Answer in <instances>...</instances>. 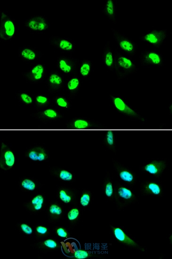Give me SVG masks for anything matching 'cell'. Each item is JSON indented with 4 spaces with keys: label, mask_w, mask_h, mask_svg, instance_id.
<instances>
[{
    "label": "cell",
    "mask_w": 172,
    "mask_h": 259,
    "mask_svg": "<svg viewBox=\"0 0 172 259\" xmlns=\"http://www.w3.org/2000/svg\"><path fill=\"white\" fill-rule=\"evenodd\" d=\"M15 156L11 151L7 148L4 144L2 145L0 166L2 169L8 170L11 168L15 163Z\"/></svg>",
    "instance_id": "6da1fadb"
},
{
    "label": "cell",
    "mask_w": 172,
    "mask_h": 259,
    "mask_svg": "<svg viewBox=\"0 0 172 259\" xmlns=\"http://www.w3.org/2000/svg\"><path fill=\"white\" fill-rule=\"evenodd\" d=\"M113 232L115 237L120 242L129 246H137V244L132 239L125 233L120 228H113Z\"/></svg>",
    "instance_id": "7a4b0ae2"
},
{
    "label": "cell",
    "mask_w": 172,
    "mask_h": 259,
    "mask_svg": "<svg viewBox=\"0 0 172 259\" xmlns=\"http://www.w3.org/2000/svg\"><path fill=\"white\" fill-rule=\"evenodd\" d=\"M165 168V164L162 162L154 161L149 163L144 167V169L152 175H157L161 173Z\"/></svg>",
    "instance_id": "3957f363"
},
{
    "label": "cell",
    "mask_w": 172,
    "mask_h": 259,
    "mask_svg": "<svg viewBox=\"0 0 172 259\" xmlns=\"http://www.w3.org/2000/svg\"><path fill=\"white\" fill-rule=\"evenodd\" d=\"M28 26L34 30L43 31L47 28V25L44 19L41 17H36L31 19Z\"/></svg>",
    "instance_id": "277c9868"
},
{
    "label": "cell",
    "mask_w": 172,
    "mask_h": 259,
    "mask_svg": "<svg viewBox=\"0 0 172 259\" xmlns=\"http://www.w3.org/2000/svg\"><path fill=\"white\" fill-rule=\"evenodd\" d=\"M29 158L33 161H43L47 158L45 151L41 147H36L30 151Z\"/></svg>",
    "instance_id": "5b68a950"
},
{
    "label": "cell",
    "mask_w": 172,
    "mask_h": 259,
    "mask_svg": "<svg viewBox=\"0 0 172 259\" xmlns=\"http://www.w3.org/2000/svg\"><path fill=\"white\" fill-rule=\"evenodd\" d=\"M114 103L115 106L119 111L123 112L124 113L130 116H135L136 113L134 110L130 109L128 106L122 99L119 98H116L114 99Z\"/></svg>",
    "instance_id": "8992f818"
},
{
    "label": "cell",
    "mask_w": 172,
    "mask_h": 259,
    "mask_svg": "<svg viewBox=\"0 0 172 259\" xmlns=\"http://www.w3.org/2000/svg\"><path fill=\"white\" fill-rule=\"evenodd\" d=\"M118 193L120 197L125 200H130L133 197L132 192L127 188L121 187L118 190Z\"/></svg>",
    "instance_id": "52a82bcc"
},
{
    "label": "cell",
    "mask_w": 172,
    "mask_h": 259,
    "mask_svg": "<svg viewBox=\"0 0 172 259\" xmlns=\"http://www.w3.org/2000/svg\"><path fill=\"white\" fill-rule=\"evenodd\" d=\"M147 192L154 195H158L161 194V188L159 185L155 183H149L146 188Z\"/></svg>",
    "instance_id": "ba28073f"
},
{
    "label": "cell",
    "mask_w": 172,
    "mask_h": 259,
    "mask_svg": "<svg viewBox=\"0 0 172 259\" xmlns=\"http://www.w3.org/2000/svg\"><path fill=\"white\" fill-rule=\"evenodd\" d=\"M43 201V197L42 195H37V196L34 197L32 201V204L35 210L38 211L42 209Z\"/></svg>",
    "instance_id": "9c48e42d"
},
{
    "label": "cell",
    "mask_w": 172,
    "mask_h": 259,
    "mask_svg": "<svg viewBox=\"0 0 172 259\" xmlns=\"http://www.w3.org/2000/svg\"><path fill=\"white\" fill-rule=\"evenodd\" d=\"M44 68L42 65H38L33 68L32 73L34 76V78L36 80H39L42 76Z\"/></svg>",
    "instance_id": "30bf717a"
},
{
    "label": "cell",
    "mask_w": 172,
    "mask_h": 259,
    "mask_svg": "<svg viewBox=\"0 0 172 259\" xmlns=\"http://www.w3.org/2000/svg\"><path fill=\"white\" fill-rule=\"evenodd\" d=\"M4 28L6 35L9 37L13 36L15 33V27L12 21L8 20L4 24Z\"/></svg>",
    "instance_id": "8fae6325"
},
{
    "label": "cell",
    "mask_w": 172,
    "mask_h": 259,
    "mask_svg": "<svg viewBox=\"0 0 172 259\" xmlns=\"http://www.w3.org/2000/svg\"><path fill=\"white\" fill-rule=\"evenodd\" d=\"M119 65L125 69H128L132 66L131 61L125 57H120L118 59Z\"/></svg>",
    "instance_id": "7c38bea8"
},
{
    "label": "cell",
    "mask_w": 172,
    "mask_h": 259,
    "mask_svg": "<svg viewBox=\"0 0 172 259\" xmlns=\"http://www.w3.org/2000/svg\"><path fill=\"white\" fill-rule=\"evenodd\" d=\"M120 176L123 181L127 182H131L134 180L133 175L127 171H122L120 173Z\"/></svg>",
    "instance_id": "4fadbf2b"
},
{
    "label": "cell",
    "mask_w": 172,
    "mask_h": 259,
    "mask_svg": "<svg viewBox=\"0 0 172 259\" xmlns=\"http://www.w3.org/2000/svg\"><path fill=\"white\" fill-rule=\"evenodd\" d=\"M21 55L24 58L30 60H34L36 57L35 53H34L33 50L28 49L24 50L21 53Z\"/></svg>",
    "instance_id": "5bb4252c"
},
{
    "label": "cell",
    "mask_w": 172,
    "mask_h": 259,
    "mask_svg": "<svg viewBox=\"0 0 172 259\" xmlns=\"http://www.w3.org/2000/svg\"><path fill=\"white\" fill-rule=\"evenodd\" d=\"M22 186L25 189L30 191H33L35 188V183L31 180L26 179L22 182Z\"/></svg>",
    "instance_id": "9a60e30c"
},
{
    "label": "cell",
    "mask_w": 172,
    "mask_h": 259,
    "mask_svg": "<svg viewBox=\"0 0 172 259\" xmlns=\"http://www.w3.org/2000/svg\"><path fill=\"white\" fill-rule=\"evenodd\" d=\"M75 128L78 129H83L89 126L88 122L83 120H77L74 123Z\"/></svg>",
    "instance_id": "2e32d148"
},
{
    "label": "cell",
    "mask_w": 172,
    "mask_h": 259,
    "mask_svg": "<svg viewBox=\"0 0 172 259\" xmlns=\"http://www.w3.org/2000/svg\"><path fill=\"white\" fill-rule=\"evenodd\" d=\"M120 45L122 49L127 52H131L133 50V45L132 44L126 40L121 41L120 43Z\"/></svg>",
    "instance_id": "e0dca14e"
},
{
    "label": "cell",
    "mask_w": 172,
    "mask_h": 259,
    "mask_svg": "<svg viewBox=\"0 0 172 259\" xmlns=\"http://www.w3.org/2000/svg\"><path fill=\"white\" fill-rule=\"evenodd\" d=\"M59 197L61 200L64 202V203L67 204L70 203L72 200V197L70 195L67 193L64 190H61L59 192Z\"/></svg>",
    "instance_id": "ac0fdd59"
},
{
    "label": "cell",
    "mask_w": 172,
    "mask_h": 259,
    "mask_svg": "<svg viewBox=\"0 0 172 259\" xmlns=\"http://www.w3.org/2000/svg\"><path fill=\"white\" fill-rule=\"evenodd\" d=\"M59 47L63 50H70L72 49V45L67 40H62L60 42Z\"/></svg>",
    "instance_id": "d6986e66"
},
{
    "label": "cell",
    "mask_w": 172,
    "mask_h": 259,
    "mask_svg": "<svg viewBox=\"0 0 172 259\" xmlns=\"http://www.w3.org/2000/svg\"><path fill=\"white\" fill-rule=\"evenodd\" d=\"M60 178L65 181H70L72 179V175L67 171L62 170L59 174Z\"/></svg>",
    "instance_id": "ffe728a7"
},
{
    "label": "cell",
    "mask_w": 172,
    "mask_h": 259,
    "mask_svg": "<svg viewBox=\"0 0 172 259\" xmlns=\"http://www.w3.org/2000/svg\"><path fill=\"white\" fill-rule=\"evenodd\" d=\"M88 256V253L84 250H77L75 253V257L77 259H85Z\"/></svg>",
    "instance_id": "44dd1931"
},
{
    "label": "cell",
    "mask_w": 172,
    "mask_h": 259,
    "mask_svg": "<svg viewBox=\"0 0 172 259\" xmlns=\"http://www.w3.org/2000/svg\"><path fill=\"white\" fill-rule=\"evenodd\" d=\"M49 82L53 84H60L62 82V78L56 74H52L50 76L49 79Z\"/></svg>",
    "instance_id": "7402d4cb"
},
{
    "label": "cell",
    "mask_w": 172,
    "mask_h": 259,
    "mask_svg": "<svg viewBox=\"0 0 172 259\" xmlns=\"http://www.w3.org/2000/svg\"><path fill=\"white\" fill-rule=\"evenodd\" d=\"M79 211L76 208H73L70 210L68 214V218L70 221H73L79 216Z\"/></svg>",
    "instance_id": "603a6c76"
},
{
    "label": "cell",
    "mask_w": 172,
    "mask_h": 259,
    "mask_svg": "<svg viewBox=\"0 0 172 259\" xmlns=\"http://www.w3.org/2000/svg\"><path fill=\"white\" fill-rule=\"evenodd\" d=\"M79 84V81L77 78H73L68 83V88L70 90H74L78 87Z\"/></svg>",
    "instance_id": "cb8c5ba5"
},
{
    "label": "cell",
    "mask_w": 172,
    "mask_h": 259,
    "mask_svg": "<svg viewBox=\"0 0 172 259\" xmlns=\"http://www.w3.org/2000/svg\"><path fill=\"white\" fill-rule=\"evenodd\" d=\"M60 68L65 73H68L71 71V66L66 64V62L64 60H61L59 61Z\"/></svg>",
    "instance_id": "d4e9b609"
},
{
    "label": "cell",
    "mask_w": 172,
    "mask_h": 259,
    "mask_svg": "<svg viewBox=\"0 0 172 259\" xmlns=\"http://www.w3.org/2000/svg\"><path fill=\"white\" fill-rule=\"evenodd\" d=\"M49 212L52 214L59 215L62 214V209L60 207L57 206L56 204H52L49 208Z\"/></svg>",
    "instance_id": "484cf974"
},
{
    "label": "cell",
    "mask_w": 172,
    "mask_h": 259,
    "mask_svg": "<svg viewBox=\"0 0 172 259\" xmlns=\"http://www.w3.org/2000/svg\"><path fill=\"white\" fill-rule=\"evenodd\" d=\"M145 39L150 43H153V44L158 43V39L156 35L153 33H150L146 35L145 36Z\"/></svg>",
    "instance_id": "4316f807"
},
{
    "label": "cell",
    "mask_w": 172,
    "mask_h": 259,
    "mask_svg": "<svg viewBox=\"0 0 172 259\" xmlns=\"http://www.w3.org/2000/svg\"><path fill=\"white\" fill-rule=\"evenodd\" d=\"M90 195L87 193H85L82 196L80 199V204L83 206H87L90 203Z\"/></svg>",
    "instance_id": "83f0119b"
},
{
    "label": "cell",
    "mask_w": 172,
    "mask_h": 259,
    "mask_svg": "<svg viewBox=\"0 0 172 259\" xmlns=\"http://www.w3.org/2000/svg\"><path fill=\"white\" fill-rule=\"evenodd\" d=\"M148 57L151 60L152 63L155 64H158L161 62V58L159 56L155 53H150L148 55Z\"/></svg>",
    "instance_id": "f1b7e54d"
},
{
    "label": "cell",
    "mask_w": 172,
    "mask_h": 259,
    "mask_svg": "<svg viewBox=\"0 0 172 259\" xmlns=\"http://www.w3.org/2000/svg\"><path fill=\"white\" fill-rule=\"evenodd\" d=\"M105 194L108 197H110L113 196V187L111 182H108L106 184L105 188Z\"/></svg>",
    "instance_id": "f546056e"
},
{
    "label": "cell",
    "mask_w": 172,
    "mask_h": 259,
    "mask_svg": "<svg viewBox=\"0 0 172 259\" xmlns=\"http://www.w3.org/2000/svg\"><path fill=\"white\" fill-rule=\"evenodd\" d=\"M90 65L88 64L87 63H85L82 65L80 68V73L83 76H87L90 72Z\"/></svg>",
    "instance_id": "4dcf8cb0"
},
{
    "label": "cell",
    "mask_w": 172,
    "mask_h": 259,
    "mask_svg": "<svg viewBox=\"0 0 172 259\" xmlns=\"http://www.w3.org/2000/svg\"><path fill=\"white\" fill-rule=\"evenodd\" d=\"M44 114H45V116L49 118H54L57 117V112L52 109H48L46 110L44 112Z\"/></svg>",
    "instance_id": "1f68e13d"
},
{
    "label": "cell",
    "mask_w": 172,
    "mask_h": 259,
    "mask_svg": "<svg viewBox=\"0 0 172 259\" xmlns=\"http://www.w3.org/2000/svg\"><path fill=\"white\" fill-rule=\"evenodd\" d=\"M106 9L108 14L110 15H113L114 13V7L112 0H108L106 4Z\"/></svg>",
    "instance_id": "d6a6232c"
},
{
    "label": "cell",
    "mask_w": 172,
    "mask_h": 259,
    "mask_svg": "<svg viewBox=\"0 0 172 259\" xmlns=\"http://www.w3.org/2000/svg\"><path fill=\"white\" fill-rule=\"evenodd\" d=\"M113 54L112 53L109 52L106 54L105 56V64L108 67H110L113 64Z\"/></svg>",
    "instance_id": "836d02e7"
},
{
    "label": "cell",
    "mask_w": 172,
    "mask_h": 259,
    "mask_svg": "<svg viewBox=\"0 0 172 259\" xmlns=\"http://www.w3.org/2000/svg\"><path fill=\"white\" fill-rule=\"evenodd\" d=\"M44 245L47 247L51 249H54L57 247V244L56 242L51 239H48L46 240L44 242Z\"/></svg>",
    "instance_id": "e575fe53"
},
{
    "label": "cell",
    "mask_w": 172,
    "mask_h": 259,
    "mask_svg": "<svg viewBox=\"0 0 172 259\" xmlns=\"http://www.w3.org/2000/svg\"><path fill=\"white\" fill-rule=\"evenodd\" d=\"M21 229L24 233L27 235H31L33 233V230L30 227L26 224H22L21 225Z\"/></svg>",
    "instance_id": "d590c367"
},
{
    "label": "cell",
    "mask_w": 172,
    "mask_h": 259,
    "mask_svg": "<svg viewBox=\"0 0 172 259\" xmlns=\"http://www.w3.org/2000/svg\"><path fill=\"white\" fill-rule=\"evenodd\" d=\"M20 97H21L22 101H23L24 103H27V104H31L33 102V99H32L31 97L30 96H29L27 94H21Z\"/></svg>",
    "instance_id": "8d00e7d4"
},
{
    "label": "cell",
    "mask_w": 172,
    "mask_h": 259,
    "mask_svg": "<svg viewBox=\"0 0 172 259\" xmlns=\"http://www.w3.org/2000/svg\"><path fill=\"white\" fill-rule=\"evenodd\" d=\"M107 141L109 145L112 146L113 144V134L112 131H110L107 132Z\"/></svg>",
    "instance_id": "74e56055"
},
{
    "label": "cell",
    "mask_w": 172,
    "mask_h": 259,
    "mask_svg": "<svg viewBox=\"0 0 172 259\" xmlns=\"http://www.w3.org/2000/svg\"><path fill=\"white\" fill-rule=\"evenodd\" d=\"M57 103L59 106L62 107H67V103L66 102L65 99L62 98H58L57 100Z\"/></svg>",
    "instance_id": "f35d334b"
},
{
    "label": "cell",
    "mask_w": 172,
    "mask_h": 259,
    "mask_svg": "<svg viewBox=\"0 0 172 259\" xmlns=\"http://www.w3.org/2000/svg\"><path fill=\"white\" fill-rule=\"evenodd\" d=\"M57 234L58 236L61 237H66L67 236V234L65 230L62 228H59L57 230Z\"/></svg>",
    "instance_id": "ab89813d"
},
{
    "label": "cell",
    "mask_w": 172,
    "mask_h": 259,
    "mask_svg": "<svg viewBox=\"0 0 172 259\" xmlns=\"http://www.w3.org/2000/svg\"><path fill=\"white\" fill-rule=\"evenodd\" d=\"M36 230H37L38 233L42 235L45 234L47 232V228L44 227L42 226L38 227L37 229H36Z\"/></svg>",
    "instance_id": "60d3db41"
},
{
    "label": "cell",
    "mask_w": 172,
    "mask_h": 259,
    "mask_svg": "<svg viewBox=\"0 0 172 259\" xmlns=\"http://www.w3.org/2000/svg\"><path fill=\"white\" fill-rule=\"evenodd\" d=\"M47 98L46 97H43L42 96H39L36 98V101L38 103L41 104H44L47 101Z\"/></svg>",
    "instance_id": "b9f144b4"
}]
</instances>
